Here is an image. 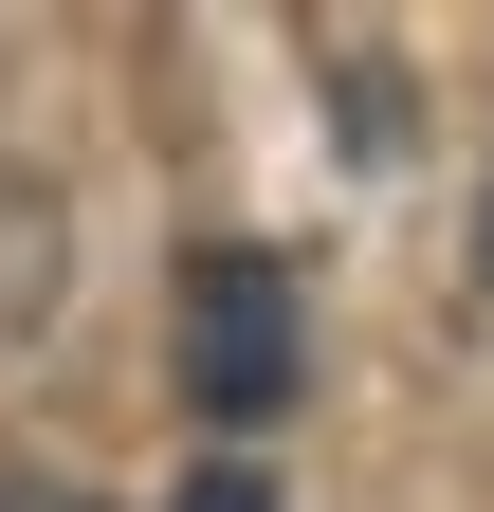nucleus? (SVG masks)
Returning <instances> with one entry per match:
<instances>
[{
	"label": "nucleus",
	"instance_id": "nucleus-1",
	"mask_svg": "<svg viewBox=\"0 0 494 512\" xmlns=\"http://www.w3.org/2000/svg\"><path fill=\"white\" fill-rule=\"evenodd\" d=\"M312 384V275L257 238H202L183 256V403L202 421H275Z\"/></svg>",
	"mask_w": 494,
	"mask_h": 512
},
{
	"label": "nucleus",
	"instance_id": "nucleus-2",
	"mask_svg": "<svg viewBox=\"0 0 494 512\" xmlns=\"http://www.w3.org/2000/svg\"><path fill=\"white\" fill-rule=\"evenodd\" d=\"M165 512H275V476H257V458H202V476H183Z\"/></svg>",
	"mask_w": 494,
	"mask_h": 512
},
{
	"label": "nucleus",
	"instance_id": "nucleus-3",
	"mask_svg": "<svg viewBox=\"0 0 494 512\" xmlns=\"http://www.w3.org/2000/svg\"><path fill=\"white\" fill-rule=\"evenodd\" d=\"M0 512H92V494L74 476H0Z\"/></svg>",
	"mask_w": 494,
	"mask_h": 512
},
{
	"label": "nucleus",
	"instance_id": "nucleus-4",
	"mask_svg": "<svg viewBox=\"0 0 494 512\" xmlns=\"http://www.w3.org/2000/svg\"><path fill=\"white\" fill-rule=\"evenodd\" d=\"M476 275H494V202H476Z\"/></svg>",
	"mask_w": 494,
	"mask_h": 512
}]
</instances>
